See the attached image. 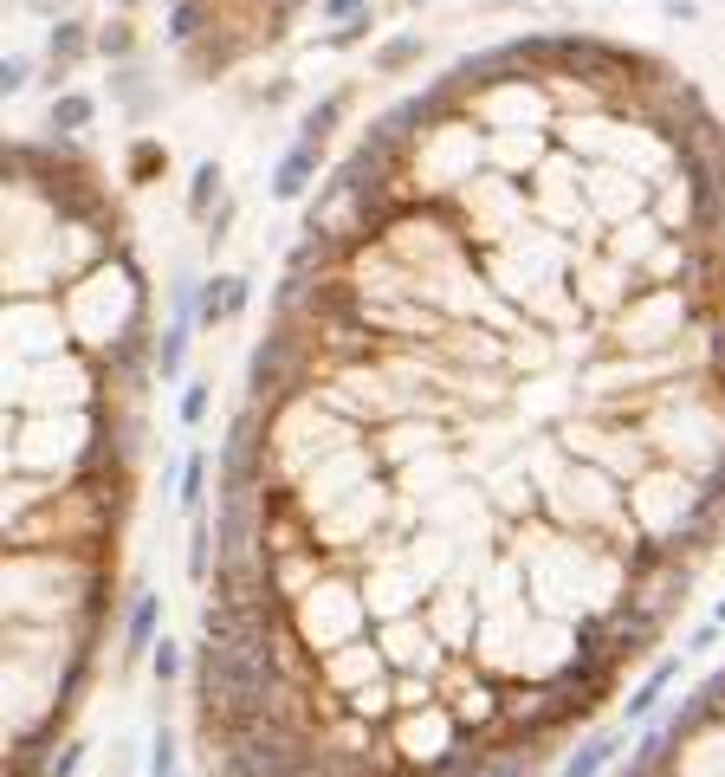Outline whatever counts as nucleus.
Here are the masks:
<instances>
[{"label": "nucleus", "mask_w": 725, "mask_h": 777, "mask_svg": "<svg viewBox=\"0 0 725 777\" xmlns=\"http://www.w3.org/2000/svg\"><path fill=\"white\" fill-rule=\"evenodd\" d=\"M357 7H369V0H324V13H331V20H344V13H357Z\"/></svg>", "instance_id": "nucleus-19"}, {"label": "nucleus", "mask_w": 725, "mask_h": 777, "mask_svg": "<svg viewBox=\"0 0 725 777\" xmlns=\"http://www.w3.org/2000/svg\"><path fill=\"white\" fill-rule=\"evenodd\" d=\"M149 777H175V739H169V726H156V752H149Z\"/></svg>", "instance_id": "nucleus-14"}, {"label": "nucleus", "mask_w": 725, "mask_h": 777, "mask_svg": "<svg viewBox=\"0 0 725 777\" xmlns=\"http://www.w3.org/2000/svg\"><path fill=\"white\" fill-rule=\"evenodd\" d=\"M117 7H136V0H117Z\"/></svg>", "instance_id": "nucleus-22"}, {"label": "nucleus", "mask_w": 725, "mask_h": 777, "mask_svg": "<svg viewBox=\"0 0 725 777\" xmlns=\"http://www.w3.org/2000/svg\"><path fill=\"white\" fill-rule=\"evenodd\" d=\"M33 7H39V13H46V7H59V0H33Z\"/></svg>", "instance_id": "nucleus-20"}, {"label": "nucleus", "mask_w": 725, "mask_h": 777, "mask_svg": "<svg viewBox=\"0 0 725 777\" xmlns=\"http://www.w3.org/2000/svg\"><path fill=\"white\" fill-rule=\"evenodd\" d=\"M227 227H234V201H221V208H214V221H208V240H214V247L227 240Z\"/></svg>", "instance_id": "nucleus-18"}, {"label": "nucleus", "mask_w": 725, "mask_h": 777, "mask_svg": "<svg viewBox=\"0 0 725 777\" xmlns=\"http://www.w3.org/2000/svg\"><path fill=\"white\" fill-rule=\"evenodd\" d=\"M201 486H208V454H188V473H182V506L188 512L201 506Z\"/></svg>", "instance_id": "nucleus-13"}, {"label": "nucleus", "mask_w": 725, "mask_h": 777, "mask_svg": "<svg viewBox=\"0 0 725 777\" xmlns=\"http://www.w3.org/2000/svg\"><path fill=\"white\" fill-rule=\"evenodd\" d=\"M91 46H98V33H85V26H78V20H59V26H52V39H46V59H52V78H65V72H72V65L85 59Z\"/></svg>", "instance_id": "nucleus-3"}, {"label": "nucleus", "mask_w": 725, "mask_h": 777, "mask_svg": "<svg viewBox=\"0 0 725 777\" xmlns=\"http://www.w3.org/2000/svg\"><path fill=\"white\" fill-rule=\"evenodd\" d=\"M26 78H33V59H26V52H13L7 72H0V85H7V91H26Z\"/></svg>", "instance_id": "nucleus-17"}, {"label": "nucleus", "mask_w": 725, "mask_h": 777, "mask_svg": "<svg viewBox=\"0 0 725 777\" xmlns=\"http://www.w3.org/2000/svg\"><path fill=\"white\" fill-rule=\"evenodd\" d=\"M246 298H253V292H246V279H240V272H221V279H208V285H201V298H195V318L214 331V324L240 318V311H246Z\"/></svg>", "instance_id": "nucleus-1"}, {"label": "nucleus", "mask_w": 725, "mask_h": 777, "mask_svg": "<svg viewBox=\"0 0 725 777\" xmlns=\"http://www.w3.org/2000/svg\"><path fill=\"white\" fill-rule=\"evenodd\" d=\"M318 156H324L318 143H292V149H285V162H279V175H272V195L298 201L311 188V175H318Z\"/></svg>", "instance_id": "nucleus-2"}, {"label": "nucleus", "mask_w": 725, "mask_h": 777, "mask_svg": "<svg viewBox=\"0 0 725 777\" xmlns=\"http://www.w3.org/2000/svg\"><path fill=\"white\" fill-rule=\"evenodd\" d=\"M408 59H421V33H395L389 46L376 52V72H402Z\"/></svg>", "instance_id": "nucleus-11"}, {"label": "nucleus", "mask_w": 725, "mask_h": 777, "mask_svg": "<svg viewBox=\"0 0 725 777\" xmlns=\"http://www.w3.org/2000/svg\"><path fill=\"white\" fill-rule=\"evenodd\" d=\"M622 752V732H603V739H590V745H577V752L564 758V777H596L609 765V758Z\"/></svg>", "instance_id": "nucleus-5"}, {"label": "nucleus", "mask_w": 725, "mask_h": 777, "mask_svg": "<svg viewBox=\"0 0 725 777\" xmlns=\"http://www.w3.org/2000/svg\"><path fill=\"white\" fill-rule=\"evenodd\" d=\"M221 182H227V175H221V162H201V169H195V182H188V214H195L201 227L214 221V208H221Z\"/></svg>", "instance_id": "nucleus-4"}, {"label": "nucleus", "mask_w": 725, "mask_h": 777, "mask_svg": "<svg viewBox=\"0 0 725 777\" xmlns=\"http://www.w3.org/2000/svg\"><path fill=\"white\" fill-rule=\"evenodd\" d=\"M674 674H680V661H661V667H654V674L641 680V693H635V700H628V719L654 713V700H661V687H667V680H674Z\"/></svg>", "instance_id": "nucleus-10"}, {"label": "nucleus", "mask_w": 725, "mask_h": 777, "mask_svg": "<svg viewBox=\"0 0 725 777\" xmlns=\"http://www.w3.org/2000/svg\"><path fill=\"white\" fill-rule=\"evenodd\" d=\"M344 111H350V98H344V91H331L318 111H305V130H298V143H318V149H324V136H331V124H337Z\"/></svg>", "instance_id": "nucleus-7"}, {"label": "nucleus", "mask_w": 725, "mask_h": 777, "mask_svg": "<svg viewBox=\"0 0 725 777\" xmlns=\"http://www.w3.org/2000/svg\"><path fill=\"white\" fill-rule=\"evenodd\" d=\"M169 169V149L156 143V136H136V149H130V182H149V175H162Z\"/></svg>", "instance_id": "nucleus-8"}, {"label": "nucleus", "mask_w": 725, "mask_h": 777, "mask_svg": "<svg viewBox=\"0 0 725 777\" xmlns=\"http://www.w3.org/2000/svg\"><path fill=\"white\" fill-rule=\"evenodd\" d=\"M91 111H98V104H91L85 91H65V98L52 104V130H85V124H91Z\"/></svg>", "instance_id": "nucleus-9"}, {"label": "nucleus", "mask_w": 725, "mask_h": 777, "mask_svg": "<svg viewBox=\"0 0 725 777\" xmlns=\"http://www.w3.org/2000/svg\"><path fill=\"white\" fill-rule=\"evenodd\" d=\"M149 674H156V680H175V674H182V654H175V642H156V648H149Z\"/></svg>", "instance_id": "nucleus-16"}, {"label": "nucleus", "mask_w": 725, "mask_h": 777, "mask_svg": "<svg viewBox=\"0 0 725 777\" xmlns=\"http://www.w3.org/2000/svg\"><path fill=\"white\" fill-rule=\"evenodd\" d=\"M719 629H725V603H719Z\"/></svg>", "instance_id": "nucleus-21"}, {"label": "nucleus", "mask_w": 725, "mask_h": 777, "mask_svg": "<svg viewBox=\"0 0 725 777\" xmlns=\"http://www.w3.org/2000/svg\"><path fill=\"white\" fill-rule=\"evenodd\" d=\"M156 616H162V596H136L130 622H123V642H130V654L156 648Z\"/></svg>", "instance_id": "nucleus-6"}, {"label": "nucleus", "mask_w": 725, "mask_h": 777, "mask_svg": "<svg viewBox=\"0 0 725 777\" xmlns=\"http://www.w3.org/2000/svg\"><path fill=\"white\" fill-rule=\"evenodd\" d=\"M208 421V383H188V395H182V428H201Z\"/></svg>", "instance_id": "nucleus-15"}, {"label": "nucleus", "mask_w": 725, "mask_h": 777, "mask_svg": "<svg viewBox=\"0 0 725 777\" xmlns=\"http://www.w3.org/2000/svg\"><path fill=\"white\" fill-rule=\"evenodd\" d=\"M98 52H104V59H130V52H136V26L130 20L98 26Z\"/></svg>", "instance_id": "nucleus-12"}]
</instances>
